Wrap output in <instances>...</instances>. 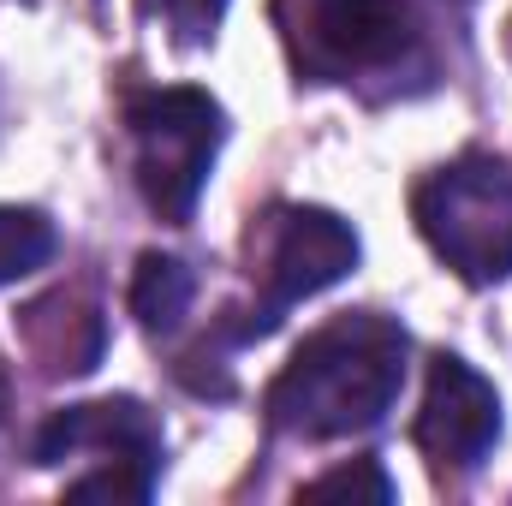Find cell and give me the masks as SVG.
I'll return each mask as SVG.
<instances>
[{
  "instance_id": "1",
  "label": "cell",
  "mask_w": 512,
  "mask_h": 506,
  "mask_svg": "<svg viewBox=\"0 0 512 506\" xmlns=\"http://www.w3.org/2000/svg\"><path fill=\"white\" fill-rule=\"evenodd\" d=\"M411 340L376 310L334 316L268 381V423L298 441H346L376 429L405 387Z\"/></svg>"
},
{
  "instance_id": "2",
  "label": "cell",
  "mask_w": 512,
  "mask_h": 506,
  "mask_svg": "<svg viewBox=\"0 0 512 506\" xmlns=\"http://www.w3.org/2000/svg\"><path fill=\"white\" fill-rule=\"evenodd\" d=\"M268 18L304 84L405 96L435 72L411 0H274Z\"/></svg>"
},
{
  "instance_id": "3",
  "label": "cell",
  "mask_w": 512,
  "mask_h": 506,
  "mask_svg": "<svg viewBox=\"0 0 512 506\" xmlns=\"http://www.w3.org/2000/svg\"><path fill=\"white\" fill-rule=\"evenodd\" d=\"M411 215L423 245L459 280L495 286L512 274V167L501 155H459L423 173L411 191Z\"/></svg>"
},
{
  "instance_id": "4",
  "label": "cell",
  "mask_w": 512,
  "mask_h": 506,
  "mask_svg": "<svg viewBox=\"0 0 512 506\" xmlns=\"http://www.w3.org/2000/svg\"><path fill=\"white\" fill-rule=\"evenodd\" d=\"M126 131H131V167H137L143 203L173 227L191 221V209H197V197L209 185L221 131H227L221 102L209 90H191V84L143 90L126 108Z\"/></svg>"
},
{
  "instance_id": "5",
  "label": "cell",
  "mask_w": 512,
  "mask_h": 506,
  "mask_svg": "<svg viewBox=\"0 0 512 506\" xmlns=\"http://www.w3.org/2000/svg\"><path fill=\"white\" fill-rule=\"evenodd\" d=\"M358 268V233L334 215V209H274L262 221V256H256V280H262V304L251 310V322L239 328V340H262L292 304L340 286Z\"/></svg>"
},
{
  "instance_id": "6",
  "label": "cell",
  "mask_w": 512,
  "mask_h": 506,
  "mask_svg": "<svg viewBox=\"0 0 512 506\" xmlns=\"http://www.w3.org/2000/svg\"><path fill=\"white\" fill-rule=\"evenodd\" d=\"M501 441V393L483 370L441 352L429 364L423 411H417V447L435 471H477Z\"/></svg>"
},
{
  "instance_id": "7",
  "label": "cell",
  "mask_w": 512,
  "mask_h": 506,
  "mask_svg": "<svg viewBox=\"0 0 512 506\" xmlns=\"http://www.w3.org/2000/svg\"><path fill=\"white\" fill-rule=\"evenodd\" d=\"M60 459H102V465L155 471L161 465V423L137 399L72 405L36 435V465H60Z\"/></svg>"
},
{
  "instance_id": "8",
  "label": "cell",
  "mask_w": 512,
  "mask_h": 506,
  "mask_svg": "<svg viewBox=\"0 0 512 506\" xmlns=\"http://www.w3.org/2000/svg\"><path fill=\"white\" fill-rule=\"evenodd\" d=\"M191 298H197V280H191V268H185L179 256H167V251L137 256V274H131V316H137L149 334L179 328L185 310H191Z\"/></svg>"
},
{
  "instance_id": "9",
  "label": "cell",
  "mask_w": 512,
  "mask_h": 506,
  "mask_svg": "<svg viewBox=\"0 0 512 506\" xmlns=\"http://www.w3.org/2000/svg\"><path fill=\"white\" fill-rule=\"evenodd\" d=\"M54 251H60V233H54V221H48L42 209H12V203H0V286H12V280L48 268Z\"/></svg>"
},
{
  "instance_id": "10",
  "label": "cell",
  "mask_w": 512,
  "mask_h": 506,
  "mask_svg": "<svg viewBox=\"0 0 512 506\" xmlns=\"http://www.w3.org/2000/svg\"><path fill=\"white\" fill-rule=\"evenodd\" d=\"M304 495L310 501H334V495H364V501H393L399 489H393V477H387L376 459H352V465H340V471H328V477H316V483H304Z\"/></svg>"
},
{
  "instance_id": "11",
  "label": "cell",
  "mask_w": 512,
  "mask_h": 506,
  "mask_svg": "<svg viewBox=\"0 0 512 506\" xmlns=\"http://www.w3.org/2000/svg\"><path fill=\"white\" fill-rule=\"evenodd\" d=\"M161 12H167V24L179 30V42H185V48H197V42H209V36H215V24H221L227 0H161Z\"/></svg>"
}]
</instances>
